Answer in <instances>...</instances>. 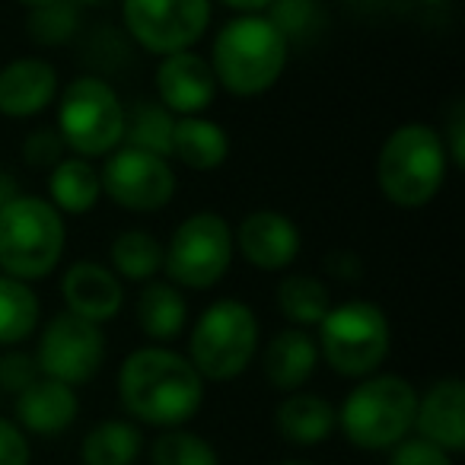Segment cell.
Listing matches in <instances>:
<instances>
[{
  "mask_svg": "<svg viewBox=\"0 0 465 465\" xmlns=\"http://www.w3.org/2000/svg\"><path fill=\"white\" fill-rule=\"evenodd\" d=\"M118 399L137 424L185 427L204 405V380L185 354L163 344L131 351L118 367Z\"/></svg>",
  "mask_w": 465,
  "mask_h": 465,
  "instance_id": "6da1fadb",
  "label": "cell"
},
{
  "mask_svg": "<svg viewBox=\"0 0 465 465\" xmlns=\"http://www.w3.org/2000/svg\"><path fill=\"white\" fill-rule=\"evenodd\" d=\"M291 45L265 14H240L220 26L211 45V71L230 96L252 99L281 80Z\"/></svg>",
  "mask_w": 465,
  "mask_h": 465,
  "instance_id": "7a4b0ae2",
  "label": "cell"
},
{
  "mask_svg": "<svg viewBox=\"0 0 465 465\" xmlns=\"http://www.w3.org/2000/svg\"><path fill=\"white\" fill-rule=\"evenodd\" d=\"M450 156L440 131L427 122H405L382 141L376 156V185L401 211L427 207L446 185Z\"/></svg>",
  "mask_w": 465,
  "mask_h": 465,
  "instance_id": "3957f363",
  "label": "cell"
},
{
  "mask_svg": "<svg viewBox=\"0 0 465 465\" xmlns=\"http://www.w3.org/2000/svg\"><path fill=\"white\" fill-rule=\"evenodd\" d=\"M67 246L64 213L39 194H16L0 207V272L16 281H45Z\"/></svg>",
  "mask_w": 465,
  "mask_h": 465,
  "instance_id": "277c9868",
  "label": "cell"
},
{
  "mask_svg": "<svg viewBox=\"0 0 465 465\" xmlns=\"http://www.w3.org/2000/svg\"><path fill=\"white\" fill-rule=\"evenodd\" d=\"M418 392L399 373L363 376L338 408V427L351 446L386 452L414 430Z\"/></svg>",
  "mask_w": 465,
  "mask_h": 465,
  "instance_id": "5b68a950",
  "label": "cell"
},
{
  "mask_svg": "<svg viewBox=\"0 0 465 465\" xmlns=\"http://www.w3.org/2000/svg\"><path fill=\"white\" fill-rule=\"evenodd\" d=\"M316 329L319 361H325L338 376H348V380L380 373L392 351V325L382 306H376L373 300H344L331 306Z\"/></svg>",
  "mask_w": 465,
  "mask_h": 465,
  "instance_id": "8992f818",
  "label": "cell"
},
{
  "mask_svg": "<svg viewBox=\"0 0 465 465\" xmlns=\"http://www.w3.org/2000/svg\"><path fill=\"white\" fill-rule=\"evenodd\" d=\"M259 354V316L242 300L211 303L188 335V361L201 380L230 382L249 370Z\"/></svg>",
  "mask_w": 465,
  "mask_h": 465,
  "instance_id": "52a82bcc",
  "label": "cell"
},
{
  "mask_svg": "<svg viewBox=\"0 0 465 465\" xmlns=\"http://www.w3.org/2000/svg\"><path fill=\"white\" fill-rule=\"evenodd\" d=\"M58 137L74 156L99 160L124 141V103L109 80L80 74L58 96Z\"/></svg>",
  "mask_w": 465,
  "mask_h": 465,
  "instance_id": "ba28073f",
  "label": "cell"
},
{
  "mask_svg": "<svg viewBox=\"0 0 465 465\" xmlns=\"http://www.w3.org/2000/svg\"><path fill=\"white\" fill-rule=\"evenodd\" d=\"M232 226L223 213L198 211L173 230L163 246V272L182 291H211L232 265Z\"/></svg>",
  "mask_w": 465,
  "mask_h": 465,
  "instance_id": "9c48e42d",
  "label": "cell"
},
{
  "mask_svg": "<svg viewBox=\"0 0 465 465\" xmlns=\"http://www.w3.org/2000/svg\"><path fill=\"white\" fill-rule=\"evenodd\" d=\"M122 23L134 45L166 58L204 39L211 26V0H122Z\"/></svg>",
  "mask_w": 465,
  "mask_h": 465,
  "instance_id": "30bf717a",
  "label": "cell"
},
{
  "mask_svg": "<svg viewBox=\"0 0 465 465\" xmlns=\"http://www.w3.org/2000/svg\"><path fill=\"white\" fill-rule=\"evenodd\" d=\"M105 363V331L103 325L86 322L74 312L52 316L39 335L35 367L39 376L58 380L64 386H86Z\"/></svg>",
  "mask_w": 465,
  "mask_h": 465,
  "instance_id": "8fae6325",
  "label": "cell"
},
{
  "mask_svg": "<svg viewBox=\"0 0 465 465\" xmlns=\"http://www.w3.org/2000/svg\"><path fill=\"white\" fill-rule=\"evenodd\" d=\"M103 194L115 201L118 207L134 213L163 211L175 198V169L166 156L147 153L137 147H115L105 156V166L99 169Z\"/></svg>",
  "mask_w": 465,
  "mask_h": 465,
  "instance_id": "7c38bea8",
  "label": "cell"
},
{
  "mask_svg": "<svg viewBox=\"0 0 465 465\" xmlns=\"http://www.w3.org/2000/svg\"><path fill=\"white\" fill-rule=\"evenodd\" d=\"M232 246L259 272H287L303 249V236L287 213L252 211L232 230Z\"/></svg>",
  "mask_w": 465,
  "mask_h": 465,
  "instance_id": "4fadbf2b",
  "label": "cell"
},
{
  "mask_svg": "<svg viewBox=\"0 0 465 465\" xmlns=\"http://www.w3.org/2000/svg\"><path fill=\"white\" fill-rule=\"evenodd\" d=\"M156 99L173 112L175 118L204 115L217 99V80L207 64L204 54L198 52H175L160 58L156 64Z\"/></svg>",
  "mask_w": 465,
  "mask_h": 465,
  "instance_id": "5bb4252c",
  "label": "cell"
},
{
  "mask_svg": "<svg viewBox=\"0 0 465 465\" xmlns=\"http://www.w3.org/2000/svg\"><path fill=\"white\" fill-rule=\"evenodd\" d=\"M61 297L67 312L86 319V322H109L124 306V284L109 265L99 262H74L61 278Z\"/></svg>",
  "mask_w": 465,
  "mask_h": 465,
  "instance_id": "9a60e30c",
  "label": "cell"
},
{
  "mask_svg": "<svg viewBox=\"0 0 465 465\" xmlns=\"http://www.w3.org/2000/svg\"><path fill=\"white\" fill-rule=\"evenodd\" d=\"M418 437L456 456L465 450V382L456 376L437 380L424 395H418L414 411Z\"/></svg>",
  "mask_w": 465,
  "mask_h": 465,
  "instance_id": "2e32d148",
  "label": "cell"
},
{
  "mask_svg": "<svg viewBox=\"0 0 465 465\" xmlns=\"http://www.w3.org/2000/svg\"><path fill=\"white\" fill-rule=\"evenodd\" d=\"M58 99V67L45 58H14L0 67V115L33 118Z\"/></svg>",
  "mask_w": 465,
  "mask_h": 465,
  "instance_id": "e0dca14e",
  "label": "cell"
},
{
  "mask_svg": "<svg viewBox=\"0 0 465 465\" xmlns=\"http://www.w3.org/2000/svg\"><path fill=\"white\" fill-rule=\"evenodd\" d=\"M16 424L23 427V433H35V437H54L64 433L67 427L77 420L80 414V399L74 392V386H64L58 380L39 376L35 382H29L20 395H16Z\"/></svg>",
  "mask_w": 465,
  "mask_h": 465,
  "instance_id": "ac0fdd59",
  "label": "cell"
},
{
  "mask_svg": "<svg viewBox=\"0 0 465 465\" xmlns=\"http://www.w3.org/2000/svg\"><path fill=\"white\" fill-rule=\"evenodd\" d=\"M319 367V344L306 329H284L262 351V370L281 392H300Z\"/></svg>",
  "mask_w": 465,
  "mask_h": 465,
  "instance_id": "d6986e66",
  "label": "cell"
},
{
  "mask_svg": "<svg viewBox=\"0 0 465 465\" xmlns=\"http://www.w3.org/2000/svg\"><path fill=\"white\" fill-rule=\"evenodd\" d=\"M274 427L293 446H319L335 433L338 408L325 395L316 392H291L274 408Z\"/></svg>",
  "mask_w": 465,
  "mask_h": 465,
  "instance_id": "ffe728a7",
  "label": "cell"
},
{
  "mask_svg": "<svg viewBox=\"0 0 465 465\" xmlns=\"http://www.w3.org/2000/svg\"><path fill=\"white\" fill-rule=\"evenodd\" d=\"M226 156H230V134L217 122L204 115L175 118L169 160L182 163L192 173H211L223 166Z\"/></svg>",
  "mask_w": 465,
  "mask_h": 465,
  "instance_id": "44dd1931",
  "label": "cell"
},
{
  "mask_svg": "<svg viewBox=\"0 0 465 465\" xmlns=\"http://www.w3.org/2000/svg\"><path fill=\"white\" fill-rule=\"evenodd\" d=\"M48 201L58 213H90L103 201L99 169L84 156H64L58 166L48 169Z\"/></svg>",
  "mask_w": 465,
  "mask_h": 465,
  "instance_id": "7402d4cb",
  "label": "cell"
},
{
  "mask_svg": "<svg viewBox=\"0 0 465 465\" xmlns=\"http://www.w3.org/2000/svg\"><path fill=\"white\" fill-rule=\"evenodd\" d=\"M188 303L185 293L169 281H147L137 293V325L150 341H175L185 331Z\"/></svg>",
  "mask_w": 465,
  "mask_h": 465,
  "instance_id": "603a6c76",
  "label": "cell"
},
{
  "mask_svg": "<svg viewBox=\"0 0 465 465\" xmlns=\"http://www.w3.org/2000/svg\"><path fill=\"white\" fill-rule=\"evenodd\" d=\"M143 452V433L134 420L105 418L86 430L80 443L84 465H134Z\"/></svg>",
  "mask_w": 465,
  "mask_h": 465,
  "instance_id": "cb8c5ba5",
  "label": "cell"
},
{
  "mask_svg": "<svg viewBox=\"0 0 465 465\" xmlns=\"http://www.w3.org/2000/svg\"><path fill=\"white\" fill-rule=\"evenodd\" d=\"M109 262L112 272L122 281L147 284V281H156V274L163 272V242L156 240L153 232L131 226V230H122L112 240Z\"/></svg>",
  "mask_w": 465,
  "mask_h": 465,
  "instance_id": "d4e9b609",
  "label": "cell"
},
{
  "mask_svg": "<svg viewBox=\"0 0 465 465\" xmlns=\"http://www.w3.org/2000/svg\"><path fill=\"white\" fill-rule=\"evenodd\" d=\"M42 316L33 284L0 274V348H16L35 335Z\"/></svg>",
  "mask_w": 465,
  "mask_h": 465,
  "instance_id": "484cf974",
  "label": "cell"
},
{
  "mask_svg": "<svg viewBox=\"0 0 465 465\" xmlns=\"http://www.w3.org/2000/svg\"><path fill=\"white\" fill-rule=\"evenodd\" d=\"M274 300H278L281 316L297 325V329L319 325L329 316L331 306H335L329 287L319 278H312V274H287L278 284V291H274Z\"/></svg>",
  "mask_w": 465,
  "mask_h": 465,
  "instance_id": "4316f807",
  "label": "cell"
},
{
  "mask_svg": "<svg viewBox=\"0 0 465 465\" xmlns=\"http://www.w3.org/2000/svg\"><path fill=\"white\" fill-rule=\"evenodd\" d=\"M175 115L160 99H137L131 109H124V141L128 147L147 150V153L166 156L173 147Z\"/></svg>",
  "mask_w": 465,
  "mask_h": 465,
  "instance_id": "83f0119b",
  "label": "cell"
},
{
  "mask_svg": "<svg viewBox=\"0 0 465 465\" xmlns=\"http://www.w3.org/2000/svg\"><path fill=\"white\" fill-rule=\"evenodd\" d=\"M150 465H220V456L201 433L173 427L150 443Z\"/></svg>",
  "mask_w": 465,
  "mask_h": 465,
  "instance_id": "f1b7e54d",
  "label": "cell"
},
{
  "mask_svg": "<svg viewBox=\"0 0 465 465\" xmlns=\"http://www.w3.org/2000/svg\"><path fill=\"white\" fill-rule=\"evenodd\" d=\"M77 29H80V10L74 0H58V4H48V7L29 10L26 35L42 48L67 45L77 35Z\"/></svg>",
  "mask_w": 465,
  "mask_h": 465,
  "instance_id": "f546056e",
  "label": "cell"
},
{
  "mask_svg": "<svg viewBox=\"0 0 465 465\" xmlns=\"http://www.w3.org/2000/svg\"><path fill=\"white\" fill-rule=\"evenodd\" d=\"M265 16L284 35L287 45L312 39L325 26V7L319 0H274L272 7L265 10Z\"/></svg>",
  "mask_w": 465,
  "mask_h": 465,
  "instance_id": "4dcf8cb0",
  "label": "cell"
},
{
  "mask_svg": "<svg viewBox=\"0 0 465 465\" xmlns=\"http://www.w3.org/2000/svg\"><path fill=\"white\" fill-rule=\"evenodd\" d=\"M23 160L33 169H52L64 160V141L58 137L54 128H35L33 134L23 141Z\"/></svg>",
  "mask_w": 465,
  "mask_h": 465,
  "instance_id": "1f68e13d",
  "label": "cell"
},
{
  "mask_svg": "<svg viewBox=\"0 0 465 465\" xmlns=\"http://www.w3.org/2000/svg\"><path fill=\"white\" fill-rule=\"evenodd\" d=\"M39 380V367H35V357L26 351H7L0 354V389L4 392L20 395L29 382Z\"/></svg>",
  "mask_w": 465,
  "mask_h": 465,
  "instance_id": "d6a6232c",
  "label": "cell"
},
{
  "mask_svg": "<svg viewBox=\"0 0 465 465\" xmlns=\"http://www.w3.org/2000/svg\"><path fill=\"white\" fill-rule=\"evenodd\" d=\"M389 465H456L450 452H443L440 446L427 443L420 437H405L399 446H392Z\"/></svg>",
  "mask_w": 465,
  "mask_h": 465,
  "instance_id": "836d02e7",
  "label": "cell"
},
{
  "mask_svg": "<svg viewBox=\"0 0 465 465\" xmlns=\"http://www.w3.org/2000/svg\"><path fill=\"white\" fill-rule=\"evenodd\" d=\"M33 462V446L29 433L10 418H0V465H29Z\"/></svg>",
  "mask_w": 465,
  "mask_h": 465,
  "instance_id": "e575fe53",
  "label": "cell"
},
{
  "mask_svg": "<svg viewBox=\"0 0 465 465\" xmlns=\"http://www.w3.org/2000/svg\"><path fill=\"white\" fill-rule=\"evenodd\" d=\"M446 143V156H450V166L462 169L465 166V103H452L450 118H446V131H440Z\"/></svg>",
  "mask_w": 465,
  "mask_h": 465,
  "instance_id": "d590c367",
  "label": "cell"
},
{
  "mask_svg": "<svg viewBox=\"0 0 465 465\" xmlns=\"http://www.w3.org/2000/svg\"><path fill=\"white\" fill-rule=\"evenodd\" d=\"M220 4H226L236 14H265L274 0H220Z\"/></svg>",
  "mask_w": 465,
  "mask_h": 465,
  "instance_id": "8d00e7d4",
  "label": "cell"
},
{
  "mask_svg": "<svg viewBox=\"0 0 465 465\" xmlns=\"http://www.w3.org/2000/svg\"><path fill=\"white\" fill-rule=\"evenodd\" d=\"M20 192V182H16V175L10 173V169H0V207L7 204V201H14Z\"/></svg>",
  "mask_w": 465,
  "mask_h": 465,
  "instance_id": "74e56055",
  "label": "cell"
},
{
  "mask_svg": "<svg viewBox=\"0 0 465 465\" xmlns=\"http://www.w3.org/2000/svg\"><path fill=\"white\" fill-rule=\"evenodd\" d=\"M16 4H23V7L35 10V7H48V4H58V0H16Z\"/></svg>",
  "mask_w": 465,
  "mask_h": 465,
  "instance_id": "f35d334b",
  "label": "cell"
},
{
  "mask_svg": "<svg viewBox=\"0 0 465 465\" xmlns=\"http://www.w3.org/2000/svg\"><path fill=\"white\" fill-rule=\"evenodd\" d=\"M278 465H319V462H310V459H284V462Z\"/></svg>",
  "mask_w": 465,
  "mask_h": 465,
  "instance_id": "ab89813d",
  "label": "cell"
},
{
  "mask_svg": "<svg viewBox=\"0 0 465 465\" xmlns=\"http://www.w3.org/2000/svg\"><path fill=\"white\" fill-rule=\"evenodd\" d=\"M418 4H446V0H418Z\"/></svg>",
  "mask_w": 465,
  "mask_h": 465,
  "instance_id": "60d3db41",
  "label": "cell"
},
{
  "mask_svg": "<svg viewBox=\"0 0 465 465\" xmlns=\"http://www.w3.org/2000/svg\"><path fill=\"white\" fill-rule=\"evenodd\" d=\"M80 4H105V0H80Z\"/></svg>",
  "mask_w": 465,
  "mask_h": 465,
  "instance_id": "b9f144b4",
  "label": "cell"
}]
</instances>
